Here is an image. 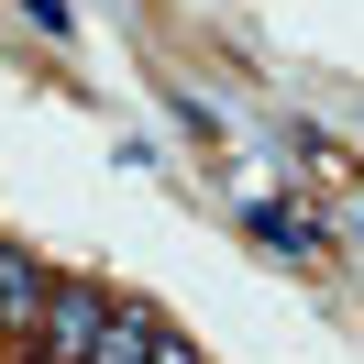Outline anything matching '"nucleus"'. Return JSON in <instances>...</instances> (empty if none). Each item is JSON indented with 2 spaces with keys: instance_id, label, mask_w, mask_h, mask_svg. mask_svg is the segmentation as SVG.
Wrapping results in <instances>:
<instances>
[{
  "instance_id": "1",
  "label": "nucleus",
  "mask_w": 364,
  "mask_h": 364,
  "mask_svg": "<svg viewBox=\"0 0 364 364\" xmlns=\"http://www.w3.org/2000/svg\"><path fill=\"white\" fill-rule=\"evenodd\" d=\"M100 309H111V287H89V276H55L45 320L23 331V364H77V353H89V331H100Z\"/></svg>"
},
{
  "instance_id": "2",
  "label": "nucleus",
  "mask_w": 364,
  "mask_h": 364,
  "mask_svg": "<svg viewBox=\"0 0 364 364\" xmlns=\"http://www.w3.org/2000/svg\"><path fill=\"white\" fill-rule=\"evenodd\" d=\"M45 298H55V265H45V254H23V243H0V331L23 342L33 320H45Z\"/></svg>"
},
{
  "instance_id": "3",
  "label": "nucleus",
  "mask_w": 364,
  "mask_h": 364,
  "mask_svg": "<svg viewBox=\"0 0 364 364\" xmlns=\"http://www.w3.org/2000/svg\"><path fill=\"white\" fill-rule=\"evenodd\" d=\"M155 320H166V309H144V298H111L77 364H144V342H155Z\"/></svg>"
},
{
  "instance_id": "4",
  "label": "nucleus",
  "mask_w": 364,
  "mask_h": 364,
  "mask_svg": "<svg viewBox=\"0 0 364 364\" xmlns=\"http://www.w3.org/2000/svg\"><path fill=\"white\" fill-rule=\"evenodd\" d=\"M243 232H254L265 254H298V265L320 254V221H309V210H287V199H254V210H243Z\"/></svg>"
},
{
  "instance_id": "5",
  "label": "nucleus",
  "mask_w": 364,
  "mask_h": 364,
  "mask_svg": "<svg viewBox=\"0 0 364 364\" xmlns=\"http://www.w3.org/2000/svg\"><path fill=\"white\" fill-rule=\"evenodd\" d=\"M144 364H199V342H188L177 320H155V342H144Z\"/></svg>"
}]
</instances>
